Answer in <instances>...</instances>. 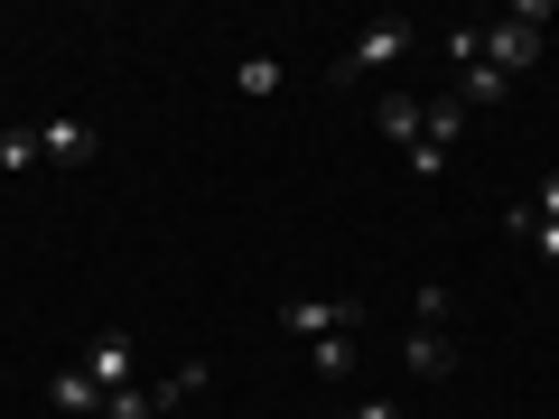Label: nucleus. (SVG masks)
Here are the masks:
<instances>
[{
	"instance_id": "1",
	"label": "nucleus",
	"mask_w": 559,
	"mask_h": 419,
	"mask_svg": "<svg viewBox=\"0 0 559 419\" xmlns=\"http://www.w3.org/2000/svg\"><path fill=\"white\" fill-rule=\"evenodd\" d=\"M540 28H550V0H522V10H503V28H485V65L513 84L522 65L540 57Z\"/></svg>"
},
{
	"instance_id": "2",
	"label": "nucleus",
	"mask_w": 559,
	"mask_h": 419,
	"mask_svg": "<svg viewBox=\"0 0 559 419\" xmlns=\"http://www.w3.org/2000/svg\"><path fill=\"white\" fill-rule=\"evenodd\" d=\"M411 38H419L411 20H373V28H364V38L345 47L336 65H326V75H336V84H355V75H382V65H392V57H411Z\"/></svg>"
},
{
	"instance_id": "3",
	"label": "nucleus",
	"mask_w": 559,
	"mask_h": 419,
	"mask_svg": "<svg viewBox=\"0 0 559 419\" xmlns=\"http://www.w3.org/2000/svg\"><path fill=\"white\" fill-rule=\"evenodd\" d=\"M38 159L94 168V159H103V131H94V121H75V112H57V121H38Z\"/></svg>"
},
{
	"instance_id": "4",
	"label": "nucleus",
	"mask_w": 559,
	"mask_h": 419,
	"mask_svg": "<svg viewBox=\"0 0 559 419\" xmlns=\"http://www.w3.org/2000/svg\"><path fill=\"white\" fill-rule=\"evenodd\" d=\"M280 326L308 336V345H326V336H345V326H364V308L355 299H299V308H280Z\"/></svg>"
},
{
	"instance_id": "5",
	"label": "nucleus",
	"mask_w": 559,
	"mask_h": 419,
	"mask_svg": "<svg viewBox=\"0 0 559 419\" xmlns=\"http://www.w3.org/2000/svg\"><path fill=\"white\" fill-rule=\"evenodd\" d=\"M84 373L103 382V400H112V392H131V336H121V326H112V336H94V355H84Z\"/></svg>"
},
{
	"instance_id": "6",
	"label": "nucleus",
	"mask_w": 559,
	"mask_h": 419,
	"mask_svg": "<svg viewBox=\"0 0 559 419\" xmlns=\"http://www.w3.org/2000/svg\"><path fill=\"white\" fill-rule=\"evenodd\" d=\"M47 400H57V419H94V410H103V382L75 363V373H57V382H47Z\"/></svg>"
},
{
	"instance_id": "7",
	"label": "nucleus",
	"mask_w": 559,
	"mask_h": 419,
	"mask_svg": "<svg viewBox=\"0 0 559 419\" xmlns=\"http://www.w3.org/2000/svg\"><path fill=\"white\" fill-rule=\"evenodd\" d=\"M503 234H513V242H532V261H559V224H540L532 205H503Z\"/></svg>"
},
{
	"instance_id": "8",
	"label": "nucleus",
	"mask_w": 559,
	"mask_h": 419,
	"mask_svg": "<svg viewBox=\"0 0 559 419\" xmlns=\"http://www.w3.org/2000/svg\"><path fill=\"white\" fill-rule=\"evenodd\" d=\"M373 121L401 140V149H411V140H419V94H382V103H373Z\"/></svg>"
},
{
	"instance_id": "9",
	"label": "nucleus",
	"mask_w": 559,
	"mask_h": 419,
	"mask_svg": "<svg viewBox=\"0 0 559 419\" xmlns=\"http://www.w3.org/2000/svg\"><path fill=\"white\" fill-rule=\"evenodd\" d=\"M411 373H429V382H439V373H457V345L419 326V336H411Z\"/></svg>"
},
{
	"instance_id": "10",
	"label": "nucleus",
	"mask_w": 559,
	"mask_h": 419,
	"mask_svg": "<svg viewBox=\"0 0 559 419\" xmlns=\"http://www.w3.org/2000/svg\"><path fill=\"white\" fill-rule=\"evenodd\" d=\"M318 373H326V382L355 373V336H326V345H318Z\"/></svg>"
},
{
	"instance_id": "11",
	"label": "nucleus",
	"mask_w": 559,
	"mask_h": 419,
	"mask_svg": "<svg viewBox=\"0 0 559 419\" xmlns=\"http://www.w3.org/2000/svg\"><path fill=\"white\" fill-rule=\"evenodd\" d=\"M103 419H159V392H112V400H103Z\"/></svg>"
},
{
	"instance_id": "12",
	"label": "nucleus",
	"mask_w": 559,
	"mask_h": 419,
	"mask_svg": "<svg viewBox=\"0 0 559 419\" xmlns=\"http://www.w3.org/2000/svg\"><path fill=\"white\" fill-rule=\"evenodd\" d=\"M234 84H242V94H280V57H242Z\"/></svg>"
},
{
	"instance_id": "13",
	"label": "nucleus",
	"mask_w": 559,
	"mask_h": 419,
	"mask_svg": "<svg viewBox=\"0 0 559 419\" xmlns=\"http://www.w3.org/2000/svg\"><path fill=\"white\" fill-rule=\"evenodd\" d=\"M38 159V131H0V168H28Z\"/></svg>"
},
{
	"instance_id": "14",
	"label": "nucleus",
	"mask_w": 559,
	"mask_h": 419,
	"mask_svg": "<svg viewBox=\"0 0 559 419\" xmlns=\"http://www.w3.org/2000/svg\"><path fill=\"white\" fill-rule=\"evenodd\" d=\"M522 205H532L540 224H559V178H540V187H532V196H522Z\"/></svg>"
},
{
	"instance_id": "15",
	"label": "nucleus",
	"mask_w": 559,
	"mask_h": 419,
	"mask_svg": "<svg viewBox=\"0 0 559 419\" xmlns=\"http://www.w3.org/2000/svg\"><path fill=\"white\" fill-rule=\"evenodd\" d=\"M355 419H401V410H392V400H355Z\"/></svg>"
},
{
	"instance_id": "16",
	"label": "nucleus",
	"mask_w": 559,
	"mask_h": 419,
	"mask_svg": "<svg viewBox=\"0 0 559 419\" xmlns=\"http://www.w3.org/2000/svg\"><path fill=\"white\" fill-rule=\"evenodd\" d=\"M47 419H57V410H47Z\"/></svg>"
}]
</instances>
